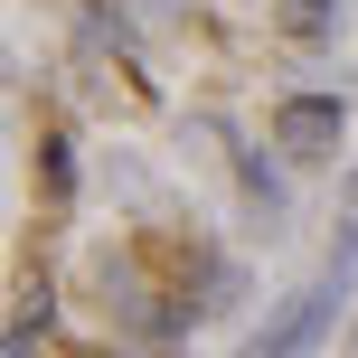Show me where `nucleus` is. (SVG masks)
Listing matches in <instances>:
<instances>
[{
	"label": "nucleus",
	"instance_id": "obj_1",
	"mask_svg": "<svg viewBox=\"0 0 358 358\" xmlns=\"http://www.w3.org/2000/svg\"><path fill=\"white\" fill-rule=\"evenodd\" d=\"M349 264H358V245L340 255V264H330V283H311L302 302H283V311H273V321L255 330V340L236 349V358H302L311 340H321V321H330V311H340V292H349Z\"/></svg>",
	"mask_w": 358,
	"mask_h": 358
},
{
	"label": "nucleus",
	"instance_id": "obj_2",
	"mask_svg": "<svg viewBox=\"0 0 358 358\" xmlns=\"http://www.w3.org/2000/svg\"><path fill=\"white\" fill-rule=\"evenodd\" d=\"M349 142V104L340 94H283L273 104V151H292V161H340Z\"/></svg>",
	"mask_w": 358,
	"mask_h": 358
},
{
	"label": "nucleus",
	"instance_id": "obj_3",
	"mask_svg": "<svg viewBox=\"0 0 358 358\" xmlns=\"http://www.w3.org/2000/svg\"><path fill=\"white\" fill-rule=\"evenodd\" d=\"M283 29L292 38H330L340 29V0H283Z\"/></svg>",
	"mask_w": 358,
	"mask_h": 358
},
{
	"label": "nucleus",
	"instance_id": "obj_4",
	"mask_svg": "<svg viewBox=\"0 0 358 358\" xmlns=\"http://www.w3.org/2000/svg\"><path fill=\"white\" fill-rule=\"evenodd\" d=\"M38 151H48V189L66 198V189H76V142H66V132H48V142H38Z\"/></svg>",
	"mask_w": 358,
	"mask_h": 358
}]
</instances>
